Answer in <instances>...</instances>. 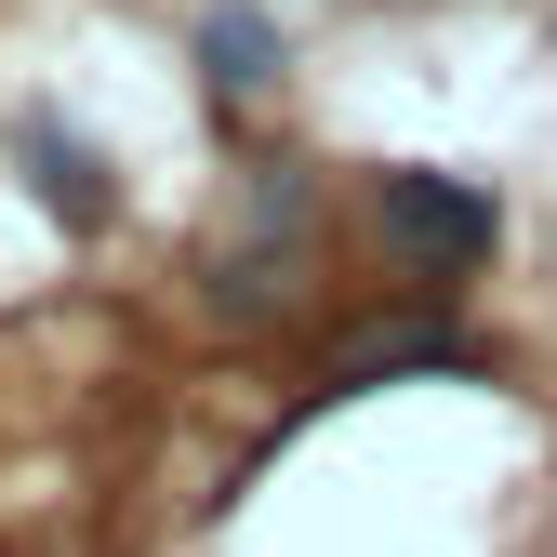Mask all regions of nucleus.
Wrapping results in <instances>:
<instances>
[{
	"label": "nucleus",
	"mask_w": 557,
	"mask_h": 557,
	"mask_svg": "<svg viewBox=\"0 0 557 557\" xmlns=\"http://www.w3.org/2000/svg\"><path fill=\"white\" fill-rule=\"evenodd\" d=\"M385 239L425 278H465V265H492L505 213H492V186H465V173H385Z\"/></svg>",
	"instance_id": "1"
},
{
	"label": "nucleus",
	"mask_w": 557,
	"mask_h": 557,
	"mask_svg": "<svg viewBox=\"0 0 557 557\" xmlns=\"http://www.w3.org/2000/svg\"><path fill=\"white\" fill-rule=\"evenodd\" d=\"M27 173H40V199L66 226H107V173H94V147H66V133H27Z\"/></svg>",
	"instance_id": "2"
},
{
	"label": "nucleus",
	"mask_w": 557,
	"mask_h": 557,
	"mask_svg": "<svg viewBox=\"0 0 557 557\" xmlns=\"http://www.w3.org/2000/svg\"><path fill=\"white\" fill-rule=\"evenodd\" d=\"M199 53H213L226 94H252V81H265V14H213V40H199Z\"/></svg>",
	"instance_id": "3"
}]
</instances>
